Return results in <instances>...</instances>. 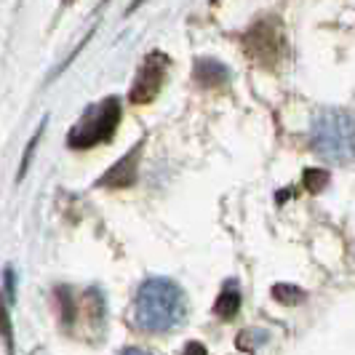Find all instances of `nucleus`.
I'll list each match as a JSON object with an SVG mask.
<instances>
[{
	"mask_svg": "<svg viewBox=\"0 0 355 355\" xmlns=\"http://www.w3.org/2000/svg\"><path fill=\"white\" fill-rule=\"evenodd\" d=\"M187 315V297L182 286L168 278H147L137 288L134 323L150 334H166L182 326Z\"/></svg>",
	"mask_w": 355,
	"mask_h": 355,
	"instance_id": "nucleus-1",
	"label": "nucleus"
},
{
	"mask_svg": "<svg viewBox=\"0 0 355 355\" xmlns=\"http://www.w3.org/2000/svg\"><path fill=\"white\" fill-rule=\"evenodd\" d=\"M310 144L329 163H353L355 160V118L347 110H320L310 128Z\"/></svg>",
	"mask_w": 355,
	"mask_h": 355,
	"instance_id": "nucleus-2",
	"label": "nucleus"
},
{
	"mask_svg": "<svg viewBox=\"0 0 355 355\" xmlns=\"http://www.w3.org/2000/svg\"><path fill=\"white\" fill-rule=\"evenodd\" d=\"M121 115H123V105L118 96L94 102L67 134L70 150H91L96 144L112 139V134L118 131V123H121Z\"/></svg>",
	"mask_w": 355,
	"mask_h": 355,
	"instance_id": "nucleus-3",
	"label": "nucleus"
},
{
	"mask_svg": "<svg viewBox=\"0 0 355 355\" xmlns=\"http://www.w3.org/2000/svg\"><path fill=\"white\" fill-rule=\"evenodd\" d=\"M243 51L251 62L262 64V67H275L284 56V30L281 21L272 17L259 19L249 27V33L243 35Z\"/></svg>",
	"mask_w": 355,
	"mask_h": 355,
	"instance_id": "nucleus-4",
	"label": "nucleus"
},
{
	"mask_svg": "<svg viewBox=\"0 0 355 355\" xmlns=\"http://www.w3.org/2000/svg\"><path fill=\"white\" fill-rule=\"evenodd\" d=\"M168 56L163 51H153L144 56L142 67L134 78V86L128 91V102L131 105H150L160 94L166 83V72H168Z\"/></svg>",
	"mask_w": 355,
	"mask_h": 355,
	"instance_id": "nucleus-5",
	"label": "nucleus"
},
{
	"mask_svg": "<svg viewBox=\"0 0 355 355\" xmlns=\"http://www.w3.org/2000/svg\"><path fill=\"white\" fill-rule=\"evenodd\" d=\"M142 147H144V139L134 144V147H131V150H128L123 158L118 160L107 174H102V177L96 179V187H107V190H128V187H134L137 179H139Z\"/></svg>",
	"mask_w": 355,
	"mask_h": 355,
	"instance_id": "nucleus-6",
	"label": "nucleus"
},
{
	"mask_svg": "<svg viewBox=\"0 0 355 355\" xmlns=\"http://www.w3.org/2000/svg\"><path fill=\"white\" fill-rule=\"evenodd\" d=\"M196 80L200 86H206V89L209 86H222V83L230 80V70L222 62H216V59H198Z\"/></svg>",
	"mask_w": 355,
	"mask_h": 355,
	"instance_id": "nucleus-7",
	"label": "nucleus"
},
{
	"mask_svg": "<svg viewBox=\"0 0 355 355\" xmlns=\"http://www.w3.org/2000/svg\"><path fill=\"white\" fill-rule=\"evenodd\" d=\"M238 307H241V291H238L235 284H227L222 288V294L216 297V302H214V313L222 320H230L238 313Z\"/></svg>",
	"mask_w": 355,
	"mask_h": 355,
	"instance_id": "nucleus-8",
	"label": "nucleus"
},
{
	"mask_svg": "<svg viewBox=\"0 0 355 355\" xmlns=\"http://www.w3.org/2000/svg\"><path fill=\"white\" fill-rule=\"evenodd\" d=\"M46 121H49V115L43 118V123L37 125L35 134L30 137V142H27V147H24V155H21V160H19V174H17V179H24V177H27V168H30V163H33L35 147H37V142H40V137H43V131H46Z\"/></svg>",
	"mask_w": 355,
	"mask_h": 355,
	"instance_id": "nucleus-9",
	"label": "nucleus"
},
{
	"mask_svg": "<svg viewBox=\"0 0 355 355\" xmlns=\"http://www.w3.org/2000/svg\"><path fill=\"white\" fill-rule=\"evenodd\" d=\"M0 337H3V345L8 355H14V326H11V315H8V304L0 294Z\"/></svg>",
	"mask_w": 355,
	"mask_h": 355,
	"instance_id": "nucleus-10",
	"label": "nucleus"
},
{
	"mask_svg": "<svg viewBox=\"0 0 355 355\" xmlns=\"http://www.w3.org/2000/svg\"><path fill=\"white\" fill-rule=\"evenodd\" d=\"M272 297L284 304H297V302H302L304 300V291L302 288H297V286L278 284V286H272Z\"/></svg>",
	"mask_w": 355,
	"mask_h": 355,
	"instance_id": "nucleus-11",
	"label": "nucleus"
},
{
	"mask_svg": "<svg viewBox=\"0 0 355 355\" xmlns=\"http://www.w3.org/2000/svg\"><path fill=\"white\" fill-rule=\"evenodd\" d=\"M326 184H329V174L326 171H320V168H307L304 171V187L310 193H320Z\"/></svg>",
	"mask_w": 355,
	"mask_h": 355,
	"instance_id": "nucleus-12",
	"label": "nucleus"
},
{
	"mask_svg": "<svg viewBox=\"0 0 355 355\" xmlns=\"http://www.w3.org/2000/svg\"><path fill=\"white\" fill-rule=\"evenodd\" d=\"M184 355H209V353H206V347H203V345H198V342H190V345L184 347Z\"/></svg>",
	"mask_w": 355,
	"mask_h": 355,
	"instance_id": "nucleus-13",
	"label": "nucleus"
},
{
	"mask_svg": "<svg viewBox=\"0 0 355 355\" xmlns=\"http://www.w3.org/2000/svg\"><path fill=\"white\" fill-rule=\"evenodd\" d=\"M121 355H155V353H150V350H142V347H125Z\"/></svg>",
	"mask_w": 355,
	"mask_h": 355,
	"instance_id": "nucleus-14",
	"label": "nucleus"
},
{
	"mask_svg": "<svg viewBox=\"0 0 355 355\" xmlns=\"http://www.w3.org/2000/svg\"><path fill=\"white\" fill-rule=\"evenodd\" d=\"M72 3H75V0H62V6H64V8H67V6H72Z\"/></svg>",
	"mask_w": 355,
	"mask_h": 355,
	"instance_id": "nucleus-15",
	"label": "nucleus"
}]
</instances>
